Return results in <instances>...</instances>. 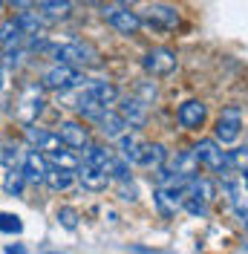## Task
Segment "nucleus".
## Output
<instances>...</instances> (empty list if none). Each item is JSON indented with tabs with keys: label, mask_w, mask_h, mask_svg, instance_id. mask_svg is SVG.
Instances as JSON below:
<instances>
[{
	"label": "nucleus",
	"mask_w": 248,
	"mask_h": 254,
	"mask_svg": "<svg viewBox=\"0 0 248 254\" xmlns=\"http://www.w3.org/2000/svg\"><path fill=\"white\" fill-rule=\"evenodd\" d=\"M9 6H15V9H32V3L35 0H6Z\"/></svg>",
	"instance_id": "32"
},
{
	"label": "nucleus",
	"mask_w": 248,
	"mask_h": 254,
	"mask_svg": "<svg viewBox=\"0 0 248 254\" xmlns=\"http://www.w3.org/2000/svg\"><path fill=\"white\" fill-rule=\"evenodd\" d=\"M0 231L3 234H20L23 231V222H20V217H15V214H0Z\"/></svg>",
	"instance_id": "27"
},
{
	"label": "nucleus",
	"mask_w": 248,
	"mask_h": 254,
	"mask_svg": "<svg viewBox=\"0 0 248 254\" xmlns=\"http://www.w3.org/2000/svg\"><path fill=\"white\" fill-rule=\"evenodd\" d=\"M84 75L78 72V66L72 64H55V66H49L47 72H44V90H52V93H63V90H72V87H84Z\"/></svg>",
	"instance_id": "5"
},
{
	"label": "nucleus",
	"mask_w": 248,
	"mask_h": 254,
	"mask_svg": "<svg viewBox=\"0 0 248 254\" xmlns=\"http://www.w3.org/2000/svg\"><path fill=\"white\" fill-rule=\"evenodd\" d=\"M240 185H243V190L248 193V168H243V171H240Z\"/></svg>",
	"instance_id": "33"
},
{
	"label": "nucleus",
	"mask_w": 248,
	"mask_h": 254,
	"mask_svg": "<svg viewBox=\"0 0 248 254\" xmlns=\"http://www.w3.org/2000/svg\"><path fill=\"white\" fill-rule=\"evenodd\" d=\"M26 139H29L32 147H38V150H44V153H52L55 147H61L63 139L61 133H52V130H38V127L26 125Z\"/></svg>",
	"instance_id": "15"
},
{
	"label": "nucleus",
	"mask_w": 248,
	"mask_h": 254,
	"mask_svg": "<svg viewBox=\"0 0 248 254\" xmlns=\"http://www.w3.org/2000/svg\"><path fill=\"white\" fill-rule=\"evenodd\" d=\"M168 162V150H165V144L159 142H144V147H141V156L136 165H141V168H162Z\"/></svg>",
	"instance_id": "19"
},
{
	"label": "nucleus",
	"mask_w": 248,
	"mask_h": 254,
	"mask_svg": "<svg viewBox=\"0 0 248 254\" xmlns=\"http://www.w3.org/2000/svg\"><path fill=\"white\" fill-rule=\"evenodd\" d=\"M141 66H144L147 75H153V78H165V75H171L173 69L179 66V58H176V52H173L171 47H153L150 52H144Z\"/></svg>",
	"instance_id": "6"
},
{
	"label": "nucleus",
	"mask_w": 248,
	"mask_h": 254,
	"mask_svg": "<svg viewBox=\"0 0 248 254\" xmlns=\"http://www.w3.org/2000/svg\"><path fill=\"white\" fill-rule=\"evenodd\" d=\"M193 153H196L202 168H208L214 174H234L231 162H228V150H222V142H217V139H199L193 144Z\"/></svg>",
	"instance_id": "4"
},
{
	"label": "nucleus",
	"mask_w": 248,
	"mask_h": 254,
	"mask_svg": "<svg viewBox=\"0 0 248 254\" xmlns=\"http://www.w3.org/2000/svg\"><path fill=\"white\" fill-rule=\"evenodd\" d=\"M141 17H144V23H150L156 29H176L179 20H182L179 9H176V6H168V3H153V6H147Z\"/></svg>",
	"instance_id": "9"
},
{
	"label": "nucleus",
	"mask_w": 248,
	"mask_h": 254,
	"mask_svg": "<svg viewBox=\"0 0 248 254\" xmlns=\"http://www.w3.org/2000/svg\"><path fill=\"white\" fill-rule=\"evenodd\" d=\"M6 90H9V66L0 64V93H6Z\"/></svg>",
	"instance_id": "31"
},
{
	"label": "nucleus",
	"mask_w": 248,
	"mask_h": 254,
	"mask_svg": "<svg viewBox=\"0 0 248 254\" xmlns=\"http://www.w3.org/2000/svg\"><path fill=\"white\" fill-rule=\"evenodd\" d=\"M228 162H231V171H243V168H248V147L228 150Z\"/></svg>",
	"instance_id": "29"
},
{
	"label": "nucleus",
	"mask_w": 248,
	"mask_h": 254,
	"mask_svg": "<svg viewBox=\"0 0 248 254\" xmlns=\"http://www.w3.org/2000/svg\"><path fill=\"white\" fill-rule=\"evenodd\" d=\"M217 196V185L205 176H193L190 185H187V196H185V211L193 214V217H205L208 208Z\"/></svg>",
	"instance_id": "3"
},
{
	"label": "nucleus",
	"mask_w": 248,
	"mask_h": 254,
	"mask_svg": "<svg viewBox=\"0 0 248 254\" xmlns=\"http://www.w3.org/2000/svg\"><path fill=\"white\" fill-rule=\"evenodd\" d=\"M58 133H61L63 144H69V147H75V150L90 144V130H87V125H81V122H75V119L61 122V125H58Z\"/></svg>",
	"instance_id": "12"
},
{
	"label": "nucleus",
	"mask_w": 248,
	"mask_h": 254,
	"mask_svg": "<svg viewBox=\"0 0 248 254\" xmlns=\"http://www.w3.org/2000/svg\"><path fill=\"white\" fill-rule=\"evenodd\" d=\"M119 113L127 119V125L133 130L144 127V122H147V104L141 98H119Z\"/></svg>",
	"instance_id": "14"
},
{
	"label": "nucleus",
	"mask_w": 248,
	"mask_h": 254,
	"mask_svg": "<svg viewBox=\"0 0 248 254\" xmlns=\"http://www.w3.org/2000/svg\"><path fill=\"white\" fill-rule=\"evenodd\" d=\"M205 119H208V104L199 101V98H187L179 104V110H176V122L185 127V130H199L205 125Z\"/></svg>",
	"instance_id": "10"
},
{
	"label": "nucleus",
	"mask_w": 248,
	"mask_h": 254,
	"mask_svg": "<svg viewBox=\"0 0 248 254\" xmlns=\"http://www.w3.org/2000/svg\"><path fill=\"white\" fill-rule=\"evenodd\" d=\"M72 182H75V171H69V168H58V165H52L49 168L47 179H44V185L49 190H69L72 188Z\"/></svg>",
	"instance_id": "20"
},
{
	"label": "nucleus",
	"mask_w": 248,
	"mask_h": 254,
	"mask_svg": "<svg viewBox=\"0 0 248 254\" xmlns=\"http://www.w3.org/2000/svg\"><path fill=\"white\" fill-rule=\"evenodd\" d=\"M26 174H23V168H9L6 171V179H3V190L9 193V196H23V190H26Z\"/></svg>",
	"instance_id": "23"
},
{
	"label": "nucleus",
	"mask_w": 248,
	"mask_h": 254,
	"mask_svg": "<svg viewBox=\"0 0 248 254\" xmlns=\"http://www.w3.org/2000/svg\"><path fill=\"white\" fill-rule=\"evenodd\" d=\"M78 182H81L87 190H104L110 185V174L104 171V168H98V165L84 162V165L78 168Z\"/></svg>",
	"instance_id": "13"
},
{
	"label": "nucleus",
	"mask_w": 248,
	"mask_h": 254,
	"mask_svg": "<svg viewBox=\"0 0 248 254\" xmlns=\"http://www.w3.org/2000/svg\"><path fill=\"white\" fill-rule=\"evenodd\" d=\"M58 222H61L66 231H75L78 228V211L75 208H69V205L58 208Z\"/></svg>",
	"instance_id": "28"
},
{
	"label": "nucleus",
	"mask_w": 248,
	"mask_h": 254,
	"mask_svg": "<svg viewBox=\"0 0 248 254\" xmlns=\"http://www.w3.org/2000/svg\"><path fill=\"white\" fill-rule=\"evenodd\" d=\"M141 147H144V142L139 139V133H122V136H119V153H122L124 159H130L133 165L139 162Z\"/></svg>",
	"instance_id": "21"
},
{
	"label": "nucleus",
	"mask_w": 248,
	"mask_h": 254,
	"mask_svg": "<svg viewBox=\"0 0 248 254\" xmlns=\"http://www.w3.org/2000/svg\"><path fill=\"white\" fill-rule=\"evenodd\" d=\"M116 156V150L107 147V144H87V153H84V162H90V165H98V168H104L107 171L110 159Z\"/></svg>",
	"instance_id": "24"
},
{
	"label": "nucleus",
	"mask_w": 248,
	"mask_h": 254,
	"mask_svg": "<svg viewBox=\"0 0 248 254\" xmlns=\"http://www.w3.org/2000/svg\"><path fill=\"white\" fill-rule=\"evenodd\" d=\"M49 52L55 55V61L61 64H72V66H98L101 55L93 44L87 41H69V44H58V47H49Z\"/></svg>",
	"instance_id": "1"
},
{
	"label": "nucleus",
	"mask_w": 248,
	"mask_h": 254,
	"mask_svg": "<svg viewBox=\"0 0 248 254\" xmlns=\"http://www.w3.org/2000/svg\"><path fill=\"white\" fill-rule=\"evenodd\" d=\"M122 3H124V6H130V3H133V0H122Z\"/></svg>",
	"instance_id": "34"
},
{
	"label": "nucleus",
	"mask_w": 248,
	"mask_h": 254,
	"mask_svg": "<svg viewBox=\"0 0 248 254\" xmlns=\"http://www.w3.org/2000/svg\"><path fill=\"white\" fill-rule=\"evenodd\" d=\"M44 84H26L23 90H20V95H17L15 101V119L20 122V125H35L38 122V116L44 113Z\"/></svg>",
	"instance_id": "2"
},
{
	"label": "nucleus",
	"mask_w": 248,
	"mask_h": 254,
	"mask_svg": "<svg viewBox=\"0 0 248 254\" xmlns=\"http://www.w3.org/2000/svg\"><path fill=\"white\" fill-rule=\"evenodd\" d=\"M95 127H98V130H101L107 139H119L122 133H127V130H130L127 119H124L119 110H107L101 119H98V122H95Z\"/></svg>",
	"instance_id": "16"
},
{
	"label": "nucleus",
	"mask_w": 248,
	"mask_h": 254,
	"mask_svg": "<svg viewBox=\"0 0 248 254\" xmlns=\"http://www.w3.org/2000/svg\"><path fill=\"white\" fill-rule=\"evenodd\" d=\"M0 162H3L6 168H15V165H17V147H15V144L3 147V153H0Z\"/></svg>",
	"instance_id": "30"
},
{
	"label": "nucleus",
	"mask_w": 248,
	"mask_h": 254,
	"mask_svg": "<svg viewBox=\"0 0 248 254\" xmlns=\"http://www.w3.org/2000/svg\"><path fill=\"white\" fill-rule=\"evenodd\" d=\"M87 87H90V93H93L95 98L104 104V107H113V104H119V98H122V95H119V90H116L110 81H90Z\"/></svg>",
	"instance_id": "22"
},
{
	"label": "nucleus",
	"mask_w": 248,
	"mask_h": 254,
	"mask_svg": "<svg viewBox=\"0 0 248 254\" xmlns=\"http://www.w3.org/2000/svg\"><path fill=\"white\" fill-rule=\"evenodd\" d=\"M15 20H17V26H20V32H23L26 38H38L41 32L47 29L49 17L38 15V12H32V9H20V15H17Z\"/></svg>",
	"instance_id": "17"
},
{
	"label": "nucleus",
	"mask_w": 248,
	"mask_h": 254,
	"mask_svg": "<svg viewBox=\"0 0 248 254\" xmlns=\"http://www.w3.org/2000/svg\"><path fill=\"white\" fill-rule=\"evenodd\" d=\"M243 133V110L240 107H225L214 122V139L222 144H234Z\"/></svg>",
	"instance_id": "7"
},
{
	"label": "nucleus",
	"mask_w": 248,
	"mask_h": 254,
	"mask_svg": "<svg viewBox=\"0 0 248 254\" xmlns=\"http://www.w3.org/2000/svg\"><path fill=\"white\" fill-rule=\"evenodd\" d=\"M104 17H107L110 26L116 32H122V35H136L144 23V17L139 12H130V6H110V9H104Z\"/></svg>",
	"instance_id": "8"
},
{
	"label": "nucleus",
	"mask_w": 248,
	"mask_h": 254,
	"mask_svg": "<svg viewBox=\"0 0 248 254\" xmlns=\"http://www.w3.org/2000/svg\"><path fill=\"white\" fill-rule=\"evenodd\" d=\"M3 3H6V0H0V6H3Z\"/></svg>",
	"instance_id": "35"
},
{
	"label": "nucleus",
	"mask_w": 248,
	"mask_h": 254,
	"mask_svg": "<svg viewBox=\"0 0 248 254\" xmlns=\"http://www.w3.org/2000/svg\"><path fill=\"white\" fill-rule=\"evenodd\" d=\"M26 35L20 32L15 17H9V20H3L0 23V52H12V49H20V41H23Z\"/></svg>",
	"instance_id": "18"
},
{
	"label": "nucleus",
	"mask_w": 248,
	"mask_h": 254,
	"mask_svg": "<svg viewBox=\"0 0 248 254\" xmlns=\"http://www.w3.org/2000/svg\"><path fill=\"white\" fill-rule=\"evenodd\" d=\"M107 174L110 179H116V182H130L133 179V174H130V159H124L119 150H116V156L110 159L107 165Z\"/></svg>",
	"instance_id": "26"
},
{
	"label": "nucleus",
	"mask_w": 248,
	"mask_h": 254,
	"mask_svg": "<svg viewBox=\"0 0 248 254\" xmlns=\"http://www.w3.org/2000/svg\"><path fill=\"white\" fill-rule=\"evenodd\" d=\"M49 162L52 165H58V168H69V171H75L78 174V168H81V162H78V156L69 150V144H61V147H55L52 153H47Z\"/></svg>",
	"instance_id": "25"
},
{
	"label": "nucleus",
	"mask_w": 248,
	"mask_h": 254,
	"mask_svg": "<svg viewBox=\"0 0 248 254\" xmlns=\"http://www.w3.org/2000/svg\"><path fill=\"white\" fill-rule=\"evenodd\" d=\"M49 168H52L49 156H44V150H38V147H32L29 153L23 156V174H26L29 182H44Z\"/></svg>",
	"instance_id": "11"
}]
</instances>
